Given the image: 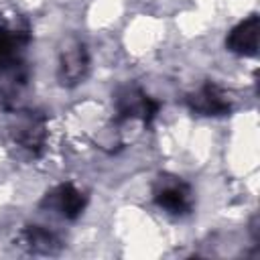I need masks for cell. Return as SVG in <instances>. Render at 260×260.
<instances>
[{
    "instance_id": "obj_1",
    "label": "cell",
    "mask_w": 260,
    "mask_h": 260,
    "mask_svg": "<svg viewBox=\"0 0 260 260\" xmlns=\"http://www.w3.org/2000/svg\"><path fill=\"white\" fill-rule=\"evenodd\" d=\"M30 43L28 22L18 14H0V73H14Z\"/></svg>"
},
{
    "instance_id": "obj_2",
    "label": "cell",
    "mask_w": 260,
    "mask_h": 260,
    "mask_svg": "<svg viewBox=\"0 0 260 260\" xmlns=\"http://www.w3.org/2000/svg\"><path fill=\"white\" fill-rule=\"evenodd\" d=\"M89 71V51L85 43L69 35L61 41L59 53H57V79L65 87H75L79 85Z\"/></svg>"
},
{
    "instance_id": "obj_3",
    "label": "cell",
    "mask_w": 260,
    "mask_h": 260,
    "mask_svg": "<svg viewBox=\"0 0 260 260\" xmlns=\"http://www.w3.org/2000/svg\"><path fill=\"white\" fill-rule=\"evenodd\" d=\"M154 203L171 215H187L193 209V191L191 187L175 175H158L152 185Z\"/></svg>"
},
{
    "instance_id": "obj_4",
    "label": "cell",
    "mask_w": 260,
    "mask_h": 260,
    "mask_svg": "<svg viewBox=\"0 0 260 260\" xmlns=\"http://www.w3.org/2000/svg\"><path fill=\"white\" fill-rule=\"evenodd\" d=\"M160 104L146 95L138 87H122L116 93V122H126V120H140L142 124H150L154 116L158 114Z\"/></svg>"
},
{
    "instance_id": "obj_5",
    "label": "cell",
    "mask_w": 260,
    "mask_h": 260,
    "mask_svg": "<svg viewBox=\"0 0 260 260\" xmlns=\"http://www.w3.org/2000/svg\"><path fill=\"white\" fill-rule=\"evenodd\" d=\"M185 102H187L189 110L199 116H225L232 112V106H234L230 93L211 81H207L199 89L191 91L185 98Z\"/></svg>"
},
{
    "instance_id": "obj_6",
    "label": "cell",
    "mask_w": 260,
    "mask_h": 260,
    "mask_svg": "<svg viewBox=\"0 0 260 260\" xmlns=\"http://www.w3.org/2000/svg\"><path fill=\"white\" fill-rule=\"evenodd\" d=\"M14 142L28 150L32 156H39L47 142V122L39 112H22L12 128Z\"/></svg>"
},
{
    "instance_id": "obj_7",
    "label": "cell",
    "mask_w": 260,
    "mask_h": 260,
    "mask_svg": "<svg viewBox=\"0 0 260 260\" xmlns=\"http://www.w3.org/2000/svg\"><path fill=\"white\" fill-rule=\"evenodd\" d=\"M87 203V197L81 189H77L73 183H61L57 185L51 193H47L43 205H47L49 209H55L57 213H61L65 219H75L83 213Z\"/></svg>"
},
{
    "instance_id": "obj_8",
    "label": "cell",
    "mask_w": 260,
    "mask_h": 260,
    "mask_svg": "<svg viewBox=\"0 0 260 260\" xmlns=\"http://www.w3.org/2000/svg\"><path fill=\"white\" fill-rule=\"evenodd\" d=\"M258 32H260V18L252 14L246 20L238 22L228 32L225 37L228 51L240 57H254L258 53Z\"/></svg>"
},
{
    "instance_id": "obj_9",
    "label": "cell",
    "mask_w": 260,
    "mask_h": 260,
    "mask_svg": "<svg viewBox=\"0 0 260 260\" xmlns=\"http://www.w3.org/2000/svg\"><path fill=\"white\" fill-rule=\"evenodd\" d=\"M18 242L26 252L41 254V256H55L63 248L61 238L53 230L43 225H26L18 234Z\"/></svg>"
}]
</instances>
